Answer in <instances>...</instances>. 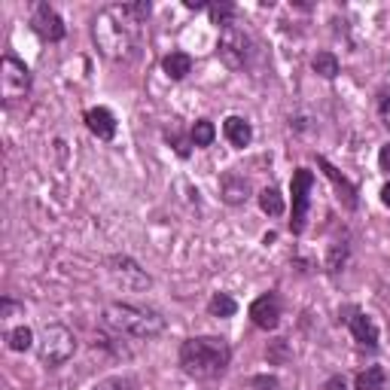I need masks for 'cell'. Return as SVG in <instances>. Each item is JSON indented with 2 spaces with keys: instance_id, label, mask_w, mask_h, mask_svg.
Here are the masks:
<instances>
[{
  "instance_id": "26",
  "label": "cell",
  "mask_w": 390,
  "mask_h": 390,
  "mask_svg": "<svg viewBox=\"0 0 390 390\" xmlns=\"http://www.w3.org/2000/svg\"><path fill=\"white\" fill-rule=\"evenodd\" d=\"M269 360H272V363H286V360H290V347H286L284 338L272 342V347H269Z\"/></svg>"
},
{
  "instance_id": "21",
  "label": "cell",
  "mask_w": 390,
  "mask_h": 390,
  "mask_svg": "<svg viewBox=\"0 0 390 390\" xmlns=\"http://www.w3.org/2000/svg\"><path fill=\"white\" fill-rule=\"evenodd\" d=\"M6 345H9V351H28V347L34 345V333H30L28 326H18V330L6 333Z\"/></svg>"
},
{
  "instance_id": "31",
  "label": "cell",
  "mask_w": 390,
  "mask_h": 390,
  "mask_svg": "<svg viewBox=\"0 0 390 390\" xmlns=\"http://www.w3.org/2000/svg\"><path fill=\"white\" fill-rule=\"evenodd\" d=\"M174 147H177V152H180V156H189V147H186V140H183V138H177V135H174Z\"/></svg>"
},
{
  "instance_id": "27",
  "label": "cell",
  "mask_w": 390,
  "mask_h": 390,
  "mask_svg": "<svg viewBox=\"0 0 390 390\" xmlns=\"http://www.w3.org/2000/svg\"><path fill=\"white\" fill-rule=\"evenodd\" d=\"M126 387H131L128 378H107V381H101L95 390H126Z\"/></svg>"
},
{
  "instance_id": "15",
  "label": "cell",
  "mask_w": 390,
  "mask_h": 390,
  "mask_svg": "<svg viewBox=\"0 0 390 390\" xmlns=\"http://www.w3.org/2000/svg\"><path fill=\"white\" fill-rule=\"evenodd\" d=\"M162 67H165V74L171 79H183L192 70V58L186 52H171V55L162 58Z\"/></svg>"
},
{
  "instance_id": "7",
  "label": "cell",
  "mask_w": 390,
  "mask_h": 390,
  "mask_svg": "<svg viewBox=\"0 0 390 390\" xmlns=\"http://www.w3.org/2000/svg\"><path fill=\"white\" fill-rule=\"evenodd\" d=\"M107 265H110L113 281L122 284L126 290H147V286L152 284V281H150V274L143 272L135 260H128V256H113V260H110Z\"/></svg>"
},
{
  "instance_id": "6",
  "label": "cell",
  "mask_w": 390,
  "mask_h": 390,
  "mask_svg": "<svg viewBox=\"0 0 390 390\" xmlns=\"http://www.w3.org/2000/svg\"><path fill=\"white\" fill-rule=\"evenodd\" d=\"M311 186H314V177L308 168H299L293 174V220H290V229L299 235L305 229V220H308V204H311Z\"/></svg>"
},
{
  "instance_id": "2",
  "label": "cell",
  "mask_w": 390,
  "mask_h": 390,
  "mask_svg": "<svg viewBox=\"0 0 390 390\" xmlns=\"http://www.w3.org/2000/svg\"><path fill=\"white\" fill-rule=\"evenodd\" d=\"M229 342L217 335H201L189 338L180 347V366L186 369V375L192 378H217L225 366H229Z\"/></svg>"
},
{
  "instance_id": "11",
  "label": "cell",
  "mask_w": 390,
  "mask_h": 390,
  "mask_svg": "<svg viewBox=\"0 0 390 390\" xmlns=\"http://www.w3.org/2000/svg\"><path fill=\"white\" fill-rule=\"evenodd\" d=\"M86 126L91 135H98L101 140H110L116 135V119H113V113L107 107H91L86 110Z\"/></svg>"
},
{
  "instance_id": "34",
  "label": "cell",
  "mask_w": 390,
  "mask_h": 390,
  "mask_svg": "<svg viewBox=\"0 0 390 390\" xmlns=\"http://www.w3.org/2000/svg\"><path fill=\"white\" fill-rule=\"evenodd\" d=\"M186 6H189V9H201L204 4H201V0H186Z\"/></svg>"
},
{
  "instance_id": "10",
  "label": "cell",
  "mask_w": 390,
  "mask_h": 390,
  "mask_svg": "<svg viewBox=\"0 0 390 390\" xmlns=\"http://www.w3.org/2000/svg\"><path fill=\"white\" fill-rule=\"evenodd\" d=\"M34 28H37L40 37L52 40V43L65 37V22H61V16L55 13L52 6H46V4L37 6V13H34Z\"/></svg>"
},
{
  "instance_id": "3",
  "label": "cell",
  "mask_w": 390,
  "mask_h": 390,
  "mask_svg": "<svg viewBox=\"0 0 390 390\" xmlns=\"http://www.w3.org/2000/svg\"><path fill=\"white\" fill-rule=\"evenodd\" d=\"M104 323L116 333L135 335V338H156L165 333V317L152 308L128 305V302H110L104 308Z\"/></svg>"
},
{
  "instance_id": "25",
  "label": "cell",
  "mask_w": 390,
  "mask_h": 390,
  "mask_svg": "<svg viewBox=\"0 0 390 390\" xmlns=\"http://www.w3.org/2000/svg\"><path fill=\"white\" fill-rule=\"evenodd\" d=\"M345 260H347V247H345V244H333V247H330V260H326L330 272H338V269H342Z\"/></svg>"
},
{
  "instance_id": "16",
  "label": "cell",
  "mask_w": 390,
  "mask_h": 390,
  "mask_svg": "<svg viewBox=\"0 0 390 390\" xmlns=\"http://www.w3.org/2000/svg\"><path fill=\"white\" fill-rule=\"evenodd\" d=\"M357 390H387V372L381 366H369L357 375Z\"/></svg>"
},
{
  "instance_id": "14",
  "label": "cell",
  "mask_w": 390,
  "mask_h": 390,
  "mask_svg": "<svg viewBox=\"0 0 390 390\" xmlns=\"http://www.w3.org/2000/svg\"><path fill=\"white\" fill-rule=\"evenodd\" d=\"M321 168L326 171V177H330L333 180V186L338 189V192H342L345 195V204H347V208H357V189L351 186V183H347L345 177H342V174H338L333 165H330V162H326V159H321Z\"/></svg>"
},
{
  "instance_id": "23",
  "label": "cell",
  "mask_w": 390,
  "mask_h": 390,
  "mask_svg": "<svg viewBox=\"0 0 390 390\" xmlns=\"http://www.w3.org/2000/svg\"><path fill=\"white\" fill-rule=\"evenodd\" d=\"M211 18H213V25H232V18H235V6L232 4H211Z\"/></svg>"
},
{
  "instance_id": "24",
  "label": "cell",
  "mask_w": 390,
  "mask_h": 390,
  "mask_svg": "<svg viewBox=\"0 0 390 390\" xmlns=\"http://www.w3.org/2000/svg\"><path fill=\"white\" fill-rule=\"evenodd\" d=\"M122 9H126L128 18H135L138 25H140V22H147V16H150V4H147V0H138V4H126Z\"/></svg>"
},
{
  "instance_id": "5",
  "label": "cell",
  "mask_w": 390,
  "mask_h": 390,
  "mask_svg": "<svg viewBox=\"0 0 390 390\" xmlns=\"http://www.w3.org/2000/svg\"><path fill=\"white\" fill-rule=\"evenodd\" d=\"M247 55H250V37L244 34L241 28L235 25H225L223 34H220V58L225 67L232 70H241L247 65Z\"/></svg>"
},
{
  "instance_id": "20",
  "label": "cell",
  "mask_w": 390,
  "mask_h": 390,
  "mask_svg": "<svg viewBox=\"0 0 390 390\" xmlns=\"http://www.w3.org/2000/svg\"><path fill=\"white\" fill-rule=\"evenodd\" d=\"M213 138H217V128H213V122H208V119L195 122V128H192V135H189V140L195 143V147H211Z\"/></svg>"
},
{
  "instance_id": "30",
  "label": "cell",
  "mask_w": 390,
  "mask_h": 390,
  "mask_svg": "<svg viewBox=\"0 0 390 390\" xmlns=\"http://www.w3.org/2000/svg\"><path fill=\"white\" fill-rule=\"evenodd\" d=\"M378 162H381L384 171H390V143H384V147H381V156H378Z\"/></svg>"
},
{
  "instance_id": "12",
  "label": "cell",
  "mask_w": 390,
  "mask_h": 390,
  "mask_svg": "<svg viewBox=\"0 0 390 390\" xmlns=\"http://www.w3.org/2000/svg\"><path fill=\"white\" fill-rule=\"evenodd\" d=\"M351 333H354V338L363 347H378V326H375L372 317H366V314L357 311L351 317Z\"/></svg>"
},
{
  "instance_id": "8",
  "label": "cell",
  "mask_w": 390,
  "mask_h": 390,
  "mask_svg": "<svg viewBox=\"0 0 390 390\" xmlns=\"http://www.w3.org/2000/svg\"><path fill=\"white\" fill-rule=\"evenodd\" d=\"M0 86H4V95L6 98H18L30 89V70L22 65L18 58L6 55L4 65H0Z\"/></svg>"
},
{
  "instance_id": "29",
  "label": "cell",
  "mask_w": 390,
  "mask_h": 390,
  "mask_svg": "<svg viewBox=\"0 0 390 390\" xmlns=\"http://www.w3.org/2000/svg\"><path fill=\"white\" fill-rule=\"evenodd\" d=\"M378 110H381V119H384V126L390 128V89L381 95V104H378Z\"/></svg>"
},
{
  "instance_id": "28",
  "label": "cell",
  "mask_w": 390,
  "mask_h": 390,
  "mask_svg": "<svg viewBox=\"0 0 390 390\" xmlns=\"http://www.w3.org/2000/svg\"><path fill=\"white\" fill-rule=\"evenodd\" d=\"M18 311H22V305H16L13 299H4V302H0V317H4V321H9V317L18 314Z\"/></svg>"
},
{
  "instance_id": "1",
  "label": "cell",
  "mask_w": 390,
  "mask_h": 390,
  "mask_svg": "<svg viewBox=\"0 0 390 390\" xmlns=\"http://www.w3.org/2000/svg\"><path fill=\"white\" fill-rule=\"evenodd\" d=\"M95 43L113 61H128L138 52V22L122 6H110L95 18Z\"/></svg>"
},
{
  "instance_id": "22",
  "label": "cell",
  "mask_w": 390,
  "mask_h": 390,
  "mask_svg": "<svg viewBox=\"0 0 390 390\" xmlns=\"http://www.w3.org/2000/svg\"><path fill=\"white\" fill-rule=\"evenodd\" d=\"M208 308H211V314H213V317H232L235 311H238L235 299H232V296H225V293H217V296H213Z\"/></svg>"
},
{
  "instance_id": "19",
  "label": "cell",
  "mask_w": 390,
  "mask_h": 390,
  "mask_svg": "<svg viewBox=\"0 0 390 390\" xmlns=\"http://www.w3.org/2000/svg\"><path fill=\"white\" fill-rule=\"evenodd\" d=\"M311 67H314V74H321L323 79H333L338 74V58L333 52H317L314 61H311Z\"/></svg>"
},
{
  "instance_id": "33",
  "label": "cell",
  "mask_w": 390,
  "mask_h": 390,
  "mask_svg": "<svg viewBox=\"0 0 390 390\" xmlns=\"http://www.w3.org/2000/svg\"><path fill=\"white\" fill-rule=\"evenodd\" d=\"M381 201H384V204H387V208H390V183H387V186L381 189Z\"/></svg>"
},
{
  "instance_id": "9",
  "label": "cell",
  "mask_w": 390,
  "mask_h": 390,
  "mask_svg": "<svg viewBox=\"0 0 390 390\" xmlns=\"http://www.w3.org/2000/svg\"><path fill=\"white\" fill-rule=\"evenodd\" d=\"M250 317H253V323L260 326V330H274L281 321V302H278V296H260L253 305H250Z\"/></svg>"
},
{
  "instance_id": "13",
  "label": "cell",
  "mask_w": 390,
  "mask_h": 390,
  "mask_svg": "<svg viewBox=\"0 0 390 390\" xmlns=\"http://www.w3.org/2000/svg\"><path fill=\"white\" fill-rule=\"evenodd\" d=\"M225 138H229L232 147H247L250 138H253V128H250V122H244L241 116H229L225 119Z\"/></svg>"
},
{
  "instance_id": "18",
  "label": "cell",
  "mask_w": 390,
  "mask_h": 390,
  "mask_svg": "<svg viewBox=\"0 0 390 390\" xmlns=\"http://www.w3.org/2000/svg\"><path fill=\"white\" fill-rule=\"evenodd\" d=\"M260 208L269 213V217H281V213H284V195L274 189V186L262 189V192H260Z\"/></svg>"
},
{
  "instance_id": "17",
  "label": "cell",
  "mask_w": 390,
  "mask_h": 390,
  "mask_svg": "<svg viewBox=\"0 0 390 390\" xmlns=\"http://www.w3.org/2000/svg\"><path fill=\"white\" fill-rule=\"evenodd\" d=\"M223 199L229 201V204H241L244 199H247V180L235 177V174L223 177Z\"/></svg>"
},
{
  "instance_id": "4",
  "label": "cell",
  "mask_w": 390,
  "mask_h": 390,
  "mask_svg": "<svg viewBox=\"0 0 390 390\" xmlns=\"http://www.w3.org/2000/svg\"><path fill=\"white\" fill-rule=\"evenodd\" d=\"M74 351H77V338L67 326L52 323V326H46L43 330V338H40V360H43L46 366L67 363L70 357H74Z\"/></svg>"
},
{
  "instance_id": "32",
  "label": "cell",
  "mask_w": 390,
  "mask_h": 390,
  "mask_svg": "<svg viewBox=\"0 0 390 390\" xmlns=\"http://www.w3.org/2000/svg\"><path fill=\"white\" fill-rule=\"evenodd\" d=\"M326 390H347L345 378H330V381H326Z\"/></svg>"
}]
</instances>
